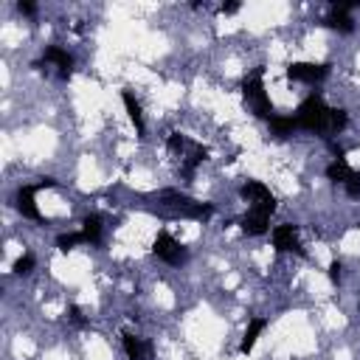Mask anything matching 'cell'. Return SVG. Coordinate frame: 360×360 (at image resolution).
<instances>
[{
	"instance_id": "obj_1",
	"label": "cell",
	"mask_w": 360,
	"mask_h": 360,
	"mask_svg": "<svg viewBox=\"0 0 360 360\" xmlns=\"http://www.w3.org/2000/svg\"><path fill=\"white\" fill-rule=\"evenodd\" d=\"M292 115L298 121V129L312 132L323 141H335V135H340L349 127V112L343 107H329L321 93H309Z\"/></svg>"
},
{
	"instance_id": "obj_2",
	"label": "cell",
	"mask_w": 360,
	"mask_h": 360,
	"mask_svg": "<svg viewBox=\"0 0 360 360\" xmlns=\"http://www.w3.org/2000/svg\"><path fill=\"white\" fill-rule=\"evenodd\" d=\"M264 68H256L253 73H248L245 79H242V98H245V104H248V110L256 115V118H264V121H270L273 115H276V107H273V101H270V96H267V90H264Z\"/></svg>"
},
{
	"instance_id": "obj_3",
	"label": "cell",
	"mask_w": 360,
	"mask_h": 360,
	"mask_svg": "<svg viewBox=\"0 0 360 360\" xmlns=\"http://www.w3.org/2000/svg\"><path fill=\"white\" fill-rule=\"evenodd\" d=\"M158 202H160L163 208L180 214V217H191V219H202V222L214 214V205L200 202V200H194V197H188V194H183V191H177V188H163V191L158 194Z\"/></svg>"
},
{
	"instance_id": "obj_4",
	"label": "cell",
	"mask_w": 360,
	"mask_h": 360,
	"mask_svg": "<svg viewBox=\"0 0 360 360\" xmlns=\"http://www.w3.org/2000/svg\"><path fill=\"white\" fill-rule=\"evenodd\" d=\"M56 186H59V183H56L53 177H42L39 183L20 186L17 194H14V208L20 211V217L34 219V222H45V214H42L39 205H37V194H39L42 188H56Z\"/></svg>"
},
{
	"instance_id": "obj_5",
	"label": "cell",
	"mask_w": 360,
	"mask_h": 360,
	"mask_svg": "<svg viewBox=\"0 0 360 360\" xmlns=\"http://www.w3.org/2000/svg\"><path fill=\"white\" fill-rule=\"evenodd\" d=\"M152 253H155L160 262L172 264V267H180V264L188 262V248H186L180 239H174L169 231H158V236H155V242H152Z\"/></svg>"
},
{
	"instance_id": "obj_6",
	"label": "cell",
	"mask_w": 360,
	"mask_h": 360,
	"mask_svg": "<svg viewBox=\"0 0 360 360\" xmlns=\"http://www.w3.org/2000/svg\"><path fill=\"white\" fill-rule=\"evenodd\" d=\"M323 174H326L329 183L340 186L352 200H360V172L352 169L346 160H332V163L323 169Z\"/></svg>"
},
{
	"instance_id": "obj_7",
	"label": "cell",
	"mask_w": 360,
	"mask_h": 360,
	"mask_svg": "<svg viewBox=\"0 0 360 360\" xmlns=\"http://www.w3.org/2000/svg\"><path fill=\"white\" fill-rule=\"evenodd\" d=\"M239 197L248 202L250 211H267V214L276 211V197L270 194V188L262 180H245L239 186Z\"/></svg>"
},
{
	"instance_id": "obj_8",
	"label": "cell",
	"mask_w": 360,
	"mask_h": 360,
	"mask_svg": "<svg viewBox=\"0 0 360 360\" xmlns=\"http://www.w3.org/2000/svg\"><path fill=\"white\" fill-rule=\"evenodd\" d=\"M332 73L329 62H290L284 76L290 82H301V84H318Z\"/></svg>"
},
{
	"instance_id": "obj_9",
	"label": "cell",
	"mask_w": 360,
	"mask_h": 360,
	"mask_svg": "<svg viewBox=\"0 0 360 360\" xmlns=\"http://www.w3.org/2000/svg\"><path fill=\"white\" fill-rule=\"evenodd\" d=\"M270 239H273V248L278 253H295V256H304V245H301V236H298V225L292 222H284V225H276L270 231Z\"/></svg>"
},
{
	"instance_id": "obj_10",
	"label": "cell",
	"mask_w": 360,
	"mask_h": 360,
	"mask_svg": "<svg viewBox=\"0 0 360 360\" xmlns=\"http://www.w3.org/2000/svg\"><path fill=\"white\" fill-rule=\"evenodd\" d=\"M42 65H53L59 79H70V73H73V56L65 48H59V45H48L42 51V59L34 62V68H42Z\"/></svg>"
},
{
	"instance_id": "obj_11",
	"label": "cell",
	"mask_w": 360,
	"mask_h": 360,
	"mask_svg": "<svg viewBox=\"0 0 360 360\" xmlns=\"http://www.w3.org/2000/svg\"><path fill=\"white\" fill-rule=\"evenodd\" d=\"M177 160H180V177L183 180H191L197 174V166L202 160H208V146H202L197 141H188V146L183 149V155Z\"/></svg>"
},
{
	"instance_id": "obj_12",
	"label": "cell",
	"mask_w": 360,
	"mask_h": 360,
	"mask_svg": "<svg viewBox=\"0 0 360 360\" xmlns=\"http://www.w3.org/2000/svg\"><path fill=\"white\" fill-rule=\"evenodd\" d=\"M121 346H124L127 360H152V357H155V346H152L149 338L124 332V335H121Z\"/></svg>"
},
{
	"instance_id": "obj_13",
	"label": "cell",
	"mask_w": 360,
	"mask_h": 360,
	"mask_svg": "<svg viewBox=\"0 0 360 360\" xmlns=\"http://www.w3.org/2000/svg\"><path fill=\"white\" fill-rule=\"evenodd\" d=\"M270 217L273 214H267V211H245L242 217H239V228H242V233H248V236H264L267 231H270Z\"/></svg>"
},
{
	"instance_id": "obj_14",
	"label": "cell",
	"mask_w": 360,
	"mask_h": 360,
	"mask_svg": "<svg viewBox=\"0 0 360 360\" xmlns=\"http://www.w3.org/2000/svg\"><path fill=\"white\" fill-rule=\"evenodd\" d=\"M121 101H124V110H127V115H129V121H132L138 138H143V135H146V121H143V107H141L138 96H135L129 87H124V90H121Z\"/></svg>"
},
{
	"instance_id": "obj_15",
	"label": "cell",
	"mask_w": 360,
	"mask_h": 360,
	"mask_svg": "<svg viewBox=\"0 0 360 360\" xmlns=\"http://www.w3.org/2000/svg\"><path fill=\"white\" fill-rule=\"evenodd\" d=\"M321 25H326L329 31H338V34H352L354 31V20L349 11H340L335 6H329V14L321 20Z\"/></svg>"
},
{
	"instance_id": "obj_16",
	"label": "cell",
	"mask_w": 360,
	"mask_h": 360,
	"mask_svg": "<svg viewBox=\"0 0 360 360\" xmlns=\"http://www.w3.org/2000/svg\"><path fill=\"white\" fill-rule=\"evenodd\" d=\"M267 127H270V135L276 138V141H287V138H292V132H298V121H295V115H273L270 121H267Z\"/></svg>"
},
{
	"instance_id": "obj_17",
	"label": "cell",
	"mask_w": 360,
	"mask_h": 360,
	"mask_svg": "<svg viewBox=\"0 0 360 360\" xmlns=\"http://www.w3.org/2000/svg\"><path fill=\"white\" fill-rule=\"evenodd\" d=\"M264 329H267V318H250L248 321V329L242 335V343H239V354H250L253 346H256V340H259V335Z\"/></svg>"
},
{
	"instance_id": "obj_18",
	"label": "cell",
	"mask_w": 360,
	"mask_h": 360,
	"mask_svg": "<svg viewBox=\"0 0 360 360\" xmlns=\"http://www.w3.org/2000/svg\"><path fill=\"white\" fill-rule=\"evenodd\" d=\"M82 236H84V245H101V231H104V219L98 214H87L82 219Z\"/></svg>"
},
{
	"instance_id": "obj_19",
	"label": "cell",
	"mask_w": 360,
	"mask_h": 360,
	"mask_svg": "<svg viewBox=\"0 0 360 360\" xmlns=\"http://www.w3.org/2000/svg\"><path fill=\"white\" fill-rule=\"evenodd\" d=\"M76 245H84L82 231H68V233H59V236H56V248H59L62 253H70Z\"/></svg>"
},
{
	"instance_id": "obj_20",
	"label": "cell",
	"mask_w": 360,
	"mask_h": 360,
	"mask_svg": "<svg viewBox=\"0 0 360 360\" xmlns=\"http://www.w3.org/2000/svg\"><path fill=\"white\" fill-rule=\"evenodd\" d=\"M34 267H37V259H34V253H28V250H25L22 256H17L14 264H11V270H14L17 276H28Z\"/></svg>"
},
{
	"instance_id": "obj_21",
	"label": "cell",
	"mask_w": 360,
	"mask_h": 360,
	"mask_svg": "<svg viewBox=\"0 0 360 360\" xmlns=\"http://www.w3.org/2000/svg\"><path fill=\"white\" fill-rule=\"evenodd\" d=\"M326 273H329V281H332V284H340V276H343V264H340L338 259H332V262H329V267H326Z\"/></svg>"
},
{
	"instance_id": "obj_22",
	"label": "cell",
	"mask_w": 360,
	"mask_h": 360,
	"mask_svg": "<svg viewBox=\"0 0 360 360\" xmlns=\"http://www.w3.org/2000/svg\"><path fill=\"white\" fill-rule=\"evenodd\" d=\"M17 11H20L22 17H37V3H31V0H20V3H17Z\"/></svg>"
},
{
	"instance_id": "obj_23",
	"label": "cell",
	"mask_w": 360,
	"mask_h": 360,
	"mask_svg": "<svg viewBox=\"0 0 360 360\" xmlns=\"http://www.w3.org/2000/svg\"><path fill=\"white\" fill-rule=\"evenodd\" d=\"M68 315H70V321H73V323L84 326V315H82V309H79L76 304H70V307H68Z\"/></svg>"
},
{
	"instance_id": "obj_24",
	"label": "cell",
	"mask_w": 360,
	"mask_h": 360,
	"mask_svg": "<svg viewBox=\"0 0 360 360\" xmlns=\"http://www.w3.org/2000/svg\"><path fill=\"white\" fill-rule=\"evenodd\" d=\"M239 8H242V3H236V0H233V3H222V6H219V11H222V14H236Z\"/></svg>"
},
{
	"instance_id": "obj_25",
	"label": "cell",
	"mask_w": 360,
	"mask_h": 360,
	"mask_svg": "<svg viewBox=\"0 0 360 360\" xmlns=\"http://www.w3.org/2000/svg\"><path fill=\"white\" fill-rule=\"evenodd\" d=\"M357 228H360V225H357Z\"/></svg>"
}]
</instances>
